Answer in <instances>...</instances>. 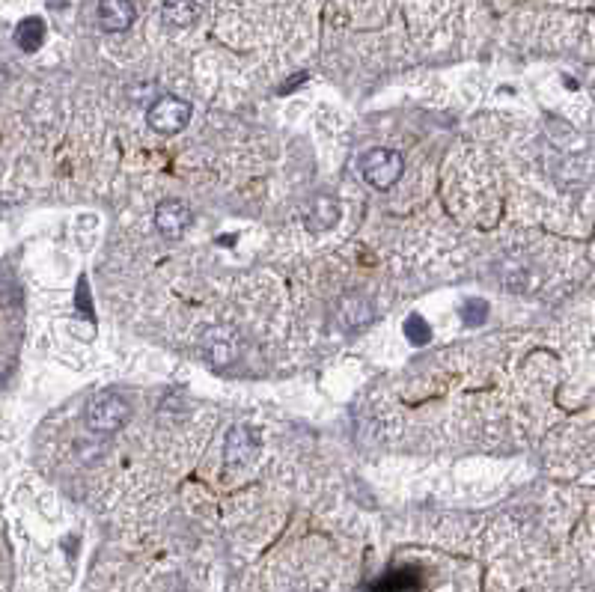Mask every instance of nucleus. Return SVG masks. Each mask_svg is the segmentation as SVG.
Here are the masks:
<instances>
[{
	"label": "nucleus",
	"mask_w": 595,
	"mask_h": 592,
	"mask_svg": "<svg viewBox=\"0 0 595 592\" xmlns=\"http://www.w3.org/2000/svg\"><path fill=\"white\" fill-rule=\"evenodd\" d=\"M131 417V405L114 393V390H105V393H96L87 405V426L99 435H111L119 432Z\"/></svg>",
	"instance_id": "f257e3e1"
},
{
	"label": "nucleus",
	"mask_w": 595,
	"mask_h": 592,
	"mask_svg": "<svg viewBox=\"0 0 595 592\" xmlns=\"http://www.w3.org/2000/svg\"><path fill=\"white\" fill-rule=\"evenodd\" d=\"M15 42H18V48L27 51V54L39 51L42 42H45V21H42V18H33V15L24 18V21H18V27H15Z\"/></svg>",
	"instance_id": "1a4fd4ad"
},
{
	"label": "nucleus",
	"mask_w": 595,
	"mask_h": 592,
	"mask_svg": "<svg viewBox=\"0 0 595 592\" xmlns=\"http://www.w3.org/2000/svg\"><path fill=\"white\" fill-rule=\"evenodd\" d=\"M155 227H158L161 236L170 238V241L182 238L185 236V230L191 227V212H188V206L179 203V200L161 203V206L155 209Z\"/></svg>",
	"instance_id": "39448f33"
},
{
	"label": "nucleus",
	"mask_w": 595,
	"mask_h": 592,
	"mask_svg": "<svg viewBox=\"0 0 595 592\" xmlns=\"http://www.w3.org/2000/svg\"><path fill=\"white\" fill-rule=\"evenodd\" d=\"M405 337H408L414 346H426V343L432 340V328L426 325L423 316H411V319L405 322Z\"/></svg>",
	"instance_id": "f8f14e48"
},
{
	"label": "nucleus",
	"mask_w": 595,
	"mask_h": 592,
	"mask_svg": "<svg viewBox=\"0 0 595 592\" xmlns=\"http://www.w3.org/2000/svg\"><path fill=\"white\" fill-rule=\"evenodd\" d=\"M304 81H307V75L301 72V75H295V78H292L289 84H283V87H280V93H292V90H295L298 84H304Z\"/></svg>",
	"instance_id": "4468645a"
},
{
	"label": "nucleus",
	"mask_w": 595,
	"mask_h": 592,
	"mask_svg": "<svg viewBox=\"0 0 595 592\" xmlns=\"http://www.w3.org/2000/svg\"><path fill=\"white\" fill-rule=\"evenodd\" d=\"M146 122H149V128L158 131V134H179V131H185L188 122H191V105H188L185 99L164 96V99H158V102L149 108Z\"/></svg>",
	"instance_id": "7ed1b4c3"
},
{
	"label": "nucleus",
	"mask_w": 595,
	"mask_h": 592,
	"mask_svg": "<svg viewBox=\"0 0 595 592\" xmlns=\"http://www.w3.org/2000/svg\"><path fill=\"white\" fill-rule=\"evenodd\" d=\"M340 316H343V325L349 331H360L372 322V304L360 295H346L343 304H340Z\"/></svg>",
	"instance_id": "6e6552de"
},
{
	"label": "nucleus",
	"mask_w": 595,
	"mask_h": 592,
	"mask_svg": "<svg viewBox=\"0 0 595 592\" xmlns=\"http://www.w3.org/2000/svg\"><path fill=\"white\" fill-rule=\"evenodd\" d=\"M197 0H164V9H161V15H164V21L167 24H173V27H188V24H194L197 21Z\"/></svg>",
	"instance_id": "9d476101"
},
{
	"label": "nucleus",
	"mask_w": 595,
	"mask_h": 592,
	"mask_svg": "<svg viewBox=\"0 0 595 592\" xmlns=\"http://www.w3.org/2000/svg\"><path fill=\"white\" fill-rule=\"evenodd\" d=\"M402 167L405 161L396 149H372L360 158V176L378 191L393 188L402 176Z\"/></svg>",
	"instance_id": "f03ea898"
},
{
	"label": "nucleus",
	"mask_w": 595,
	"mask_h": 592,
	"mask_svg": "<svg viewBox=\"0 0 595 592\" xmlns=\"http://www.w3.org/2000/svg\"><path fill=\"white\" fill-rule=\"evenodd\" d=\"M134 24V3L131 0H102L99 3V27L108 33H122Z\"/></svg>",
	"instance_id": "423d86ee"
},
{
	"label": "nucleus",
	"mask_w": 595,
	"mask_h": 592,
	"mask_svg": "<svg viewBox=\"0 0 595 592\" xmlns=\"http://www.w3.org/2000/svg\"><path fill=\"white\" fill-rule=\"evenodd\" d=\"M462 310H465V313H462V319H465L468 325H482V322H485V313H488V304L476 298V301H468Z\"/></svg>",
	"instance_id": "ddd939ff"
},
{
	"label": "nucleus",
	"mask_w": 595,
	"mask_h": 592,
	"mask_svg": "<svg viewBox=\"0 0 595 592\" xmlns=\"http://www.w3.org/2000/svg\"><path fill=\"white\" fill-rule=\"evenodd\" d=\"M337 218H340V203L322 194L307 209V230L310 233H325V230H331L337 224Z\"/></svg>",
	"instance_id": "0eeeda50"
},
{
	"label": "nucleus",
	"mask_w": 595,
	"mask_h": 592,
	"mask_svg": "<svg viewBox=\"0 0 595 592\" xmlns=\"http://www.w3.org/2000/svg\"><path fill=\"white\" fill-rule=\"evenodd\" d=\"M203 355L215 366H230L241 355V340L233 328H215L203 337Z\"/></svg>",
	"instance_id": "20e7f679"
},
{
	"label": "nucleus",
	"mask_w": 595,
	"mask_h": 592,
	"mask_svg": "<svg viewBox=\"0 0 595 592\" xmlns=\"http://www.w3.org/2000/svg\"><path fill=\"white\" fill-rule=\"evenodd\" d=\"M253 453V438L247 429H233L230 438H227V459L230 462H241Z\"/></svg>",
	"instance_id": "9b49d317"
}]
</instances>
